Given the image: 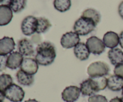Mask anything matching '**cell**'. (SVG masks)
Wrapping results in <instances>:
<instances>
[{"mask_svg":"<svg viewBox=\"0 0 123 102\" xmlns=\"http://www.w3.org/2000/svg\"><path fill=\"white\" fill-rule=\"evenodd\" d=\"M56 56L55 46L50 42L44 41L40 43L36 48L35 59L40 65H50L54 62Z\"/></svg>","mask_w":123,"mask_h":102,"instance_id":"6da1fadb","label":"cell"},{"mask_svg":"<svg viewBox=\"0 0 123 102\" xmlns=\"http://www.w3.org/2000/svg\"><path fill=\"white\" fill-rule=\"evenodd\" d=\"M96 26L97 24L92 19L81 16L74 22L73 30L79 35L85 36L92 32L96 29Z\"/></svg>","mask_w":123,"mask_h":102,"instance_id":"7a4b0ae2","label":"cell"},{"mask_svg":"<svg viewBox=\"0 0 123 102\" xmlns=\"http://www.w3.org/2000/svg\"><path fill=\"white\" fill-rule=\"evenodd\" d=\"M110 69L107 63L103 62H93L89 65L87 73L90 77L105 76L109 74Z\"/></svg>","mask_w":123,"mask_h":102,"instance_id":"3957f363","label":"cell"},{"mask_svg":"<svg viewBox=\"0 0 123 102\" xmlns=\"http://www.w3.org/2000/svg\"><path fill=\"white\" fill-rule=\"evenodd\" d=\"M6 99L12 102H21L25 97L22 88L15 84H12L4 91Z\"/></svg>","mask_w":123,"mask_h":102,"instance_id":"277c9868","label":"cell"},{"mask_svg":"<svg viewBox=\"0 0 123 102\" xmlns=\"http://www.w3.org/2000/svg\"><path fill=\"white\" fill-rule=\"evenodd\" d=\"M37 18L33 16H28L24 19L21 23V31L23 34L31 36L37 31Z\"/></svg>","mask_w":123,"mask_h":102,"instance_id":"5b68a950","label":"cell"},{"mask_svg":"<svg viewBox=\"0 0 123 102\" xmlns=\"http://www.w3.org/2000/svg\"><path fill=\"white\" fill-rule=\"evenodd\" d=\"M86 45L90 52L94 55L101 54L105 50L106 46L103 41L95 36H92L88 38Z\"/></svg>","mask_w":123,"mask_h":102,"instance_id":"8992f818","label":"cell"},{"mask_svg":"<svg viewBox=\"0 0 123 102\" xmlns=\"http://www.w3.org/2000/svg\"><path fill=\"white\" fill-rule=\"evenodd\" d=\"M60 43L64 48H72L80 43L79 35L74 32H67L62 36Z\"/></svg>","mask_w":123,"mask_h":102,"instance_id":"52a82bcc","label":"cell"},{"mask_svg":"<svg viewBox=\"0 0 123 102\" xmlns=\"http://www.w3.org/2000/svg\"><path fill=\"white\" fill-rule=\"evenodd\" d=\"M80 90L79 87L74 86L66 87L61 93L62 99L66 102H74L79 99Z\"/></svg>","mask_w":123,"mask_h":102,"instance_id":"ba28073f","label":"cell"},{"mask_svg":"<svg viewBox=\"0 0 123 102\" xmlns=\"http://www.w3.org/2000/svg\"><path fill=\"white\" fill-rule=\"evenodd\" d=\"M19 52L24 57H32L34 55L35 51L32 42L28 39L23 38L18 41Z\"/></svg>","mask_w":123,"mask_h":102,"instance_id":"9c48e42d","label":"cell"},{"mask_svg":"<svg viewBox=\"0 0 123 102\" xmlns=\"http://www.w3.org/2000/svg\"><path fill=\"white\" fill-rule=\"evenodd\" d=\"M79 88L80 93L85 96L90 97L98 92L93 80L90 77L82 81V82L80 84Z\"/></svg>","mask_w":123,"mask_h":102,"instance_id":"30bf717a","label":"cell"},{"mask_svg":"<svg viewBox=\"0 0 123 102\" xmlns=\"http://www.w3.org/2000/svg\"><path fill=\"white\" fill-rule=\"evenodd\" d=\"M20 70L30 75H34L38 70V64L34 59L31 57H26L24 59L21 66Z\"/></svg>","mask_w":123,"mask_h":102,"instance_id":"8fae6325","label":"cell"},{"mask_svg":"<svg viewBox=\"0 0 123 102\" xmlns=\"http://www.w3.org/2000/svg\"><path fill=\"white\" fill-rule=\"evenodd\" d=\"M15 48V43L12 37H4L0 39V55H7L13 52Z\"/></svg>","mask_w":123,"mask_h":102,"instance_id":"7c38bea8","label":"cell"},{"mask_svg":"<svg viewBox=\"0 0 123 102\" xmlns=\"http://www.w3.org/2000/svg\"><path fill=\"white\" fill-rule=\"evenodd\" d=\"M24 56L18 51H13L7 59V68L14 70L20 67L24 60Z\"/></svg>","mask_w":123,"mask_h":102,"instance_id":"4fadbf2b","label":"cell"},{"mask_svg":"<svg viewBox=\"0 0 123 102\" xmlns=\"http://www.w3.org/2000/svg\"><path fill=\"white\" fill-rule=\"evenodd\" d=\"M74 54L77 59L81 61H84L89 58L91 53L88 47L84 43H79L74 47Z\"/></svg>","mask_w":123,"mask_h":102,"instance_id":"5bb4252c","label":"cell"},{"mask_svg":"<svg viewBox=\"0 0 123 102\" xmlns=\"http://www.w3.org/2000/svg\"><path fill=\"white\" fill-rule=\"evenodd\" d=\"M103 41L106 47L111 49L116 48L119 44V35L115 32L109 31L104 35Z\"/></svg>","mask_w":123,"mask_h":102,"instance_id":"9a60e30c","label":"cell"},{"mask_svg":"<svg viewBox=\"0 0 123 102\" xmlns=\"http://www.w3.org/2000/svg\"><path fill=\"white\" fill-rule=\"evenodd\" d=\"M107 87L112 91H119L123 88V78L116 75H111L108 78Z\"/></svg>","mask_w":123,"mask_h":102,"instance_id":"2e32d148","label":"cell"},{"mask_svg":"<svg viewBox=\"0 0 123 102\" xmlns=\"http://www.w3.org/2000/svg\"><path fill=\"white\" fill-rule=\"evenodd\" d=\"M13 18V11L8 5H0V26L8 25Z\"/></svg>","mask_w":123,"mask_h":102,"instance_id":"e0dca14e","label":"cell"},{"mask_svg":"<svg viewBox=\"0 0 123 102\" xmlns=\"http://www.w3.org/2000/svg\"><path fill=\"white\" fill-rule=\"evenodd\" d=\"M108 58L114 66L123 63V51L118 48H111L108 53Z\"/></svg>","mask_w":123,"mask_h":102,"instance_id":"ac0fdd59","label":"cell"},{"mask_svg":"<svg viewBox=\"0 0 123 102\" xmlns=\"http://www.w3.org/2000/svg\"><path fill=\"white\" fill-rule=\"evenodd\" d=\"M16 78L19 84L27 87L33 84L34 81V78L33 75L26 74L20 69L17 72Z\"/></svg>","mask_w":123,"mask_h":102,"instance_id":"d6986e66","label":"cell"},{"mask_svg":"<svg viewBox=\"0 0 123 102\" xmlns=\"http://www.w3.org/2000/svg\"><path fill=\"white\" fill-rule=\"evenodd\" d=\"M51 23L48 19L43 17L37 18V27L36 33L38 34L46 32L51 27Z\"/></svg>","mask_w":123,"mask_h":102,"instance_id":"ffe728a7","label":"cell"},{"mask_svg":"<svg viewBox=\"0 0 123 102\" xmlns=\"http://www.w3.org/2000/svg\"><path fill=\"white\" fill-rule=\"evenodd\" d=\"M71 5V0H54V6L55 9L62 13L68 11Z\"/></svg>","mask_w":123,"mask_h":102,"instance_id":"44dd1931","label":"cell"},{"mask_svg":"<svg viewBox=\"0 0 123 102\" xmlns=\"http://www.w3.org/2000/svg\"><path fill=\"white\" fill-rule=\"evenodd\" d=\"M82 16L86 17L92 19L97 25L100 22L101 19V15L99 12L93 8H88L84 10L82 14Z\"/></svg>","mask_w":123,"mask_h":102,"instance_id":"7402d4cb","label":"cell"},{"mask_svg":"<svg viewBox=\"0 0 123 102\" xmlns=\"http://www.w3.org/2000/svg\"><path fill=\"white\" fill-rule=\"evenodd\" d=\"M26 0H11L9 4L10 8L14 13H19L25 8Z\"/></svg>","mask_w":123,"mask_h":102,"instance_id":"603a6c76","label":"cell"},{"mask_svg":"<svg viewBox=\"0 0 123 102\" xmlns=\"http://www.w3.org/2000/svg\"><path fill=\"white\" fill-rule=\"evenodd\" d=\"M13 84V79L8 74L0 75V90L4 91L10 86Z\"/></svg>","mask_w":123,"mask_h":102,"instance_id":"cb8c5ba5","label":"cell"},{"mask_svg":"<svg viewBox=\"0 0 123 102\" xmlns=\"http://www.w3.org/2000/svg\"><path fill=\"white\" fill-rule=\"evenodd\" d=\"M90 78H91L95 82L98 91L103 90L107 87L108 78H106L105 76H96Z\"/></svg>","mask_w":123,"mask_h":102,"instance_id":"d4e9b609","label":"cell"},{"mask_svg":"<svg viewBox=\"0 0 123 102\" xmlns=\"http://www.w3.org/2000/svg\"><path fill=\"white\" fill-rule=\"evenodd\" d=\"M88 102H108L106 97L104 96L99 94H94L90 96L88 99Z\"/></svg>","mask_w":123,"mask_h":102,"instance_id":"484cf974","label":"cell"},{"mask_svg":"<svg viewBox=\"0 0 123 102\" xmlns=\"http://www.w3.org/2000/svg\"><path fill=\"white\" fill-rule=\"evenodd\" d=\"M7 55H0V72L3 71L7 68Z\"/></svg>","mask_w":123,"mask_h":102,"instance_id":"4316f807","label":"cell"},{"mask_svg":"<svg viewBox=\"0 0 123 102\" xmlns=\"http://www.w3.org/2000/svg\"><path fill=\"white\" fill-rule=\"evenodd\" d=\"M114 72L115 75L123 78V63L115 66Z\"/></svg>","mask_w":123,"mask_h":102,"instance_id":"83f0119b","label":"cell"},{"mask_svg":"<svg viewBox=\"0 0 123 102\" xmlns=\"http://www.w3.org/2000/svg\"><path fill=\"white\" fill-rule=\"evenodd\" d=\"M118 13L120 17L123 19V1L118 6Z\"/></svg>","mask_w":123,"mask_h":102,"instance_id":"f1b7e54d","label":"cell"},{"mask_svg":"<svg viewBox=\"0 0 123 102\" xmlns=\"http://www.w3.org/2000/svg\"><path fill=\"white\" fill-rule=\"evenodd\" d=\"M119 44L121 47L123 49V31L120 33V36H119Z\"/></svg>","mask_w":123,"mask_h":102,"instance_id":"f546056e","label":"cell"},{"mask_svg":"<svg viewBox=\"0 0 123 102\" xmlns=\"http://www.w3.org/2000/svg\"><path fill=\"white\" fill-rule=\"evenodd\" d=\"M11 0H0V5H9Z\"/></svg>","mask_w":123,"mask_h":102,"instance_id":"4dcf8cb0","label":"cell"},{"mask_svg":"<svg viewBox=\"0 0 123 102\" xmlns=\"http://www.w3.org/2000/svg\"><path fill=\"white\" fill-rule=\"evenodd\" d=\"M5 98H6V97H5L4 92L0 90V102H3Z\"/></svg>","mask_w":123,"mask_h":102,"instance_id":"1f68e13d","label":"cell"},{"mask_svg":"<svg viewBox=\"0 0 123 102\" xmlns=\"http://www.w3.org/2000/svg\"><path fill=\"white\" fill-rule=\"evenodd\" d=\"M109 102H122V100H121V98L116 97L113 98L112 99H111Z\"/></svg>","mask_w":123,"mask_h":102,"instance_id":"d6a6232c","label":"cell"},{"mask_svg":"<svg viewBox=\"0 0 123 102\" xmlns=\"http://www.w3.org/2000/svg\"><path fill=\"white\" fill-rule=\"evenodd\" d=\"M25 102H39L36 99H28V100L25 101Z\"/></svg>","mask_w":123,"mask_h":102,"instance_id":"836d02e7","label":"cell"},{"mask_svg":"<svg viewBox=\"0 0 123 102\" xmlns=\"http://www.w3.org/2000/svg\"><path fill=\"white\" fill-rule=\"evenodd\" d=\"M121 100H122V102H123V96L121 98Z\"/></svg>","mask_w":123,"mask_h":102,"instance_id":"e575fe53","label":"cell"},{"mask_svg":"<svg viewBox=\"0 0 123 102\" xmlns=\"http://www.w3.org/2000/svg\"><path fill=\"white\" fill-rule=\"evenodd\" d=\"M122 95L123 96V89H122Z\"/></svg>","mask_w":123,"mask_h":102,"instance_id":"d590c367","label":"cell"}]
</instances>
